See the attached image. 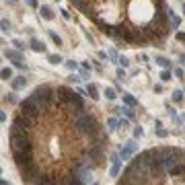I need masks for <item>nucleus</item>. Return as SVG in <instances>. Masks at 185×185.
<instances>
[{"mask_svg":"<svg viewBox=\"0 0 185 185\" xmlns=\"http://www.w3.org/2000/svg\"><path fill=\"white\" fill-rule=\"evenodd\" d=\"M74 128L78 132H82V134H91V136H95L97 132H99V123H97L89 113L78 111V115H76V119H74Z\"/></svg>","mask_w":185,"mask_h":185,"instance_id":"f257e3e1","label":"nucleus"},{"mask_svg":"<svg viewBox=\"0 0 185 185\" xmlns=\"http://www.w3.org/2000/svg\"><path fill=\"white\" fill-rule=\"evenodd\" d=\"M33 99H37V103L41 105V109L45 111L49 107V103L56 99V89H52L49 84H41V87H37V89L33 91Z\"/></svg>","mask_w":185,"mask_h":185,"instance_id":"f03ea898","label":"nucleus"},{"mask_svg":"<svg viewBox=\"0 0 185 185\" xmlns=\"http://www.w3.org/2000/svg\"><path fill=\"white\" fill-rule=\"evenodd\" d=\"M35 125V117L31 115H25V113H21V115L14 117L13 121V128H10V134H21V132H25L27 134L31 128Z\"/></svg>","mask_w":185,"mask_h":185,"instance_id":"7ed1b4c3","label":"nucleus"},{"mask_svg":"<svg viewBox=\"0 0 185 185\" xmlns=\"http://www.w3.org/2000/svg\"><path fill=\"white\" fill-rule=\"evenodd\" d=\"M41 105L37 103V99H33V97H27L25 101H21V113H25V115H31V117H37L39 115Z\"/></svg>","mask_w":185,"mask_h":185,"instance_id":"20e7f679","label":"nucleus"},{"mask_svg":"<svg viewBox=\"0 0 185 185\" xmlns=\"http://www.w3.org/2000/svg\"><path fill=\"white\" fill-rule=\"evenodd\" d=\"M10 146H13V150H31V142H29L25 132L10 134Z\"/></svg>","mask_w":185,"mask_h":185,"instance_id":"39448f33","label":"nucleus"},{"mask_svg":"<svg viewBox=\"0 0 185 185\" xmlns=\"http://www.w3.org/2000/svg\"><path fill=\"white\" fill-rule=\"evenodd\" d=\"M177 163H179V150H163V164L167 171L173 169Z\"/></svg>","mask_w":185,"mask_h":185,"instance_id":"423d86ee","label":"nucleus"},{"mask_svg":"<svg viewBox=\"0 0 185 185\" xmlns=\"http://www.w3.org/2000/svg\"><path fill=\"white\" fill-rule=\"evenodd\" d=\"M138 150V144H136V138H132L130 142L125 144V146H123L121 150H119V156L123 158V160H128V158L132 156V154H134V152Z\"/></svg>","mask_w":185,"mask_h":185,"instance_id":"0eeeda50","label":"nucleus"},{"mask_svg":"<svg viewBox=\"0 0 185 185\" xmlns=\"http://www.w3.org/2000/svg\"><path fill=\"white\" fill-rule=\"evenodd\" d=\"M72 93H74V91L68 89V87H58V89H56V99H58V101H70Z\"/></svg>","mask_w":185,"mask_h":185,"instance_id":"6e6552de","label":"nucleus"},{"mask_svg":"<svg viewBox=\"0 0 185 185\" xmlns=\"http://www.w3.org/2000/svg\"><path fill=\"white\" fill-rule=\"evenodd\" d=\"M121 160H123V158L119 156V154H113V156H111V177H117V175H119Z\"/></svg>","mask_w":185,"mask_h":185,"instance_id":"1a4fd4ad","label":"nucleus"},{"mask_svg":"<svg viewBox=\"0 0 185 185\" xmlns=\"http://www.w3.org/2000/svg\"><path fill=\"white\" fill-rule=\"evenodd\" d=\"M39 14H41V19H45V21H54V10L48 6V4H41L39 6Z\"/></svg>","mask_w":185,"mask_h":185,"instance_id":"9d476101","label":"nucleus"},{"mask_svg":"<svg viewBox=\"0 0 185 185\" xmlns=\"http://www.w3.org/2000/svg\"><path fill=\"white\" fill-rule=\"evenodd\" d=\"M25 84H27V78H25V76H17V78H13V80H10V87H13V91L25 89Z\"/></svg>","mask_w":185,"mask_h":185,"instance_id":"9b49d317","label":"nucleus"},{"mask_svg":"<svg viewBox=\"0 0 185 185\" xmlns=\"http://www.w3.org/2000/svg\"><path fill=\"white\" fill-rule=\"evenodd\" d=\"M31 48H33V52H37V54H45V43H43V41H39L37 37H33V39H31Z\"/></svg>","mask_w":185,"mask_h":185,"instance_id":"f8f14e48","label":"nucleus"},{"mask_svg":"<svg viewBox=\"0 0 185 185\" xmlns=\"http://www.w3.org/2000/svg\"><path fill=\"white\" fill-rule=\"evenodd\" d=\"M115 113H117V115H125V117H130V119H134V107H130V105H125V107H117Z\"/></svg>","mask_w":185,"mask_h":185,"instance_id":"ddd939ff","label":"nucleus"},{"mask_svg":"<svg viewBox=\"0 0 185 185\" xmlns=\"http://www.w3.org/2000/svg\"><path fill=\"white\" fill-rule=\"evenodd\" d=\"M160 66V68H167V70H171V66H173V62L169 60V58H164V56H156V60H154Z\"/></svg>","mask_w":185,"mask_h":185,"instance_id":"4468645a","label":"nucleus"},{"mask_svg":"<svg viewBox=\"0 0 185 185\" xmlns=\"http://www.w3.org/2000/svg\"><path fill=\"white\" fill-rule=\"evenodd\" d=\"M4 58H8V60H13V62L23 60V56H21L19 52H14V49H4Z\"/></svg>","mask_w":185,"mask_h":185,"instance_id":"2eb2a0df","label":"nucleus"},{"mask_svg":"<svg viewBox=\"0 0 185 185\" xmlns=\"http://www.w3.org/2000/svg\"><path fill=\"white\" fill-rule=\"evenodd\" d=\"M87 93H89V97L93 99V101H97V99H99V91H97L95 84H89V87H87Z\"/></svg>","mask_w":185,"mask_h":185,"instance_id":"dca6fc26","label":"nucleus"},{"mask_svg":"<svg viewBox=\"0 0 185 185\" xmlns=\"http://www.w3.org/2000/svg\"><path fill=\"white\" fill-rule=\"evenodd\" d=\"M48 62H49V64H54V66H58V64H62V62H64V58H62V56H58V54H49L48 56Z\"/></svg>","mask_w":185,"mask_h":185,"instance_id":"f3484780","label":"nucleus"},{"mask_svg":"<svg viewBox=\"0 0 185 185\" xmlns=\"http://www.w3.org/2000/svg\"><path fill=\"white\" fill-rule=\"evenodd\" d=\"M101 31L105 35H115V27H111V25H107V23H101Z\"/></svg>","mask_w":185,"mask_h":185,"instance_id":"a211bd4d","label":"nucleus"},{"mask_svg":"<svg viewBox=\"0 0 185 185\" xmlns=\"http://www.w3.org/2000/svg\"><path fill=\"white\" fill-rule=\"evenodd\" d=\"M179 23H181V19H179V17H175L173 13H169V25H171L173 29H177V27H179Z\"/></svg>","mask_w":185,"mask_h":185,"instance_id":"6ab92c4d","label":"nucleus"},{"mask_svg":"<svg viewBox=\"0 0 185 185\" xmlns=\"http://www.w3.org/2000/svg\"><path fill=\"white\" fill-rule=\"evenodd\" d=\"M117 125H119V121H117L115 117H111L109 121H107V132H109V134H111V132H115V130H117Z\"/></svg>","mask_w":185,"mask_h":185,"instance_id":"aec40b11","label":"nucleus"},{"mask_svg":"<svg viewBox=\"0 0 185 185\" xmlns=\"http://www.w3.org/2000/svg\"><path fill=\"white\" fill-rule=\"evenodd\" d=\"M0 76H2V80H13V70L10 68H2V72H0Z\"/></svg>","mask_w":185,"mask_h":185,"instance_id":"412c9836","label":"nucleus"},{"mask_svg":"<svg viewBox=\"0 0 185 185\" xmlns=\"http://www.w3.org/2000/svg\"><path fill=\"white\" fill-rule=\"evenodd\" d=\"M123 103H125V105H130V107H136V105H138L136 99H134L132 95H128V93H123Z\"/></svg>","mask_w":185,"mask_h":185,"instance_id":"4be33fe9","label":"nucleus"},{"mask_svg":"<svg viewBox=\"0 0 185 185\" xmlns=\"http://www.w3.org/2000/svg\"><path fill=\"white\" fill-rule=\"evenodd\" d=\"M105 97H107L109 101H113V99L117 97V91H115V89H111V87H107V89H105Z\"/></svg>","mask_w":185,"mask_h":185,"instance_id":"5701e85b","label":"nucleus"},{"mask_svg":"<svg viewBox=\"0 0 185 185\" xmlns=\"http://www.w3.org/2000/svg\"><path fill=\"white\" fill-rule=\"evenodd\" d=\"M49 39L54 41L56 45H62V39H60V35L56 33V31H49Z\"/></svg>","mask_w":185,"mask_h":185,"instance_id":"b1692460","label":"nucleus"},{"mask_svg":"<svg viewBox=\"0 0 185 185\" xmlns=\"http://www.w3.org/2000/svg\"><path fill=\"white\" fill-rule=\"evenodd\" d=\"M64 64H66V68L68 70H74V72L78 70V62H74V60H66Z\"/></svg>","mask_w":185,"mask_h":185,"instance_id":"393cba45","label":"nucleus"},{"mask_svg":"<svg viewBox=\"0 0 185 185\" xmlns=\"http://www.w3.org/2000/svg\"><path fill=\"white\" fill-rule=\"evenodd\" d=\"M171 70H167V68H164L163 70V74H160V80H163V82H169V80H171Z\"/></svg>","mask_w":185,"mask_h":185,"instance_id":"a878e982","label":"nucleus"},{"mask_svg":"<svg viewBox=\"0 0 185 185\" xmlns=\"http://www.w3.org/2000/svg\"><path fill=\"white\" fill-rule=\"evenodd\" d=\"M154 132H156V136H158V138H167V136H169V132L163 130L160 125H156V128H154Z\"/></svg>","mask_w":185,"mask_h":185,"instance_id":"bb28decb","label":"nucleus"},{"mask_svg":"<svg viewBox=\"0 0 185 185\" xmlns=\"http://www.w3.org/2000/svg\"><path fill=\"white\" fill-rule=\"evenodd\" d=\"M13 45L17 49H25V48H27V43H25V41H21V39H13Z\"/></svg>","mask_w":185,"mask_h":185,"instance_id":"cd10ccee","label":"nucleus"},{"mask_svg":"<svg viewBox=\"0 0 185 185\" xmlns=\"http://www.w3.org/2000/svg\"><path fill=\"white\" fill-rule=\"evenodd\" d=\"M117 64H119V66H123V68H128V66H130V60H128L125 56H119V60H117Z\"/></svg>","mask_w":185,"mask_h":185,"instance_id":"c85d7f7f","label":"nucleus"},{"mask_svg":"<svg viewBox=\"0 0 185 185\" xmlns=\"http://www.w3.org/2000/svg\"><path fill=\"white\" fill-rule=\"evenodd\" d=\"M173 101H175V103L183 101V93H181V91H175V93H173Z\"/></svg>","mask_w":185,"mask_h":185,"instance_id":"c756f323","label":"nucleus"},{"mask_svg":"<svg viewBox=\"0 0 185 185\" xmlns=\"http://www.w3.org/2000/svg\"><path fill=\"white\" fill-rule=\"evenodd\" d=\"M0 25H2V31H4V33H6V31H10V23H8L6 19H2V23H0Z\"/></svg>","mask_w":185,"mask_h":185,"instance_id":"7c9ffc66","label":"nucleus"},{"mask_svg":"<svg viewBox=\"0 0 185 185\" xmlns=\"http://www.w3.org/2000/svg\"><path fill=\"white\" fill-rule=\"evenodd\" d=\"M4 101H8V103H17V99H14L13 93H8V95H4Z\"/></svg>","mask_w":185,"mask_h":185,"instance_id":"2f4dec72","label":"nucleus"},{"mask_svg":"<svg viewBox=\"0 0 185 185\" xmlns=\"http://www.w3.org/2000/svg\"><path fill=\"white\" fill-rule=\"evenodd\" d=\"M142 134H144L142 128H134V138H142Z\"/></svg>","mask_w":185,"mask_h":185,"instance_id":"473e14b6","label":"nucleus"},{"mask_svg":"<svg viewBox=\"0 0 185 185\" xmlns=\"http://www.w3.org/2000/svg\"><path fill=\"white\" fill-rule=\"evenodd\" d=\"M128 125H130V117H128V119H121V121H119V128H128Z\"/></svg>","mask_w":185,"mask_h":185,"instance_id":"72a5a7b5","label":"nucleus"},{"mask_svg":"<svg viewBox=\"0 0 185 185\" xmlns=\"http://www.w3.org/2000/svg\"><path fill=\"white\" fill-rule=\"evenodd\" d=\"M68 80H70V82H78V80H80V76H76V74H70V76H68Z\"/></svg>","mask_w":185,"mask_h":185,"instance_id":"f704fd0d","label":"nucleus"},{"mask_svg":"<svg viewBox=\"0 0 185 185\" xmlns=\"http://www.w3.org/2000/svg\"><path fill=\"white\" fill-rule=\"evenodd\" d=\"M175 37H177V41H185V33H181V31H179Z\"/></svg>","mask_w":185,"mask_h":185,"instance_id":"c9c22d12","label":"nucleus"},{"mask_svg":"<svg viewBox=\"0 0 185 185\" xmlns=\"http://www.w3.org/2000/svg\"><path fill=\"white\" fill-rule=\"evenodd\" d=\"M117 78H125V72L121 68H117Z\"/></svg>","mask_w":185,"mask_h":185,"instance_id":"e433bc0d","label":"nucleus"},{"mask_svg":"<svg viewBox=\"0 0 185 185\" xmlns=\"http://www.w3.org/2000/svg\"><path fill=\"white\" fill-rule=\"evenodd\" d=\"M60 13H62V17H64V19H66V21L70 19V13H68V10H60Z\"/></svg>","mask_w":185,"mask_h":185,"instance_id":"4c0bfd02","label":"nucleus"},{"mask_svg":"<svg viewBox=\"0 0 185 185\" xmlns=\"http://www.w3.org/2000/svg\"><path fill=\"white\" fill-rule=\"evenodd\" d=\"M175 76H179V78H181V76H183V70H181V68H175Z\"/></svg>","mask_w":185,"mask_h":185,"instance_id":"58836bf2","label":"nucleus"},{"mask_svg":"<svg viewBox=\"0 0 185 185\" xmlns=\"http://www.w3.org/2000/svg\"><path fill=\"white\" fill-rule=\"evenodd\" d=\"M0 121H2V123L6 121V113H4V111H0Z\"/></svg>","mask_w":185,"mask_h":185,"instance_id":"ea45409f","label":"nucleus"},{"mask_svg":"<svg viewBox=\"0 0 185 185\" xmlns=\"http://www.w3.org/2000/svg\"><path fill=\"white\" fill-rule=\"evenodd\" d=\"M27 4H29V6H33V8H35V6H37V0H27Z\"/></svg>","mask_w":185,"mask_h":185,"instance_id":"a19ab883","label":"nucleus"},{"mask_svg":"<svg viewBox=\"0 0 185 185\" xmlns=\"http://www.w3.org/2000/svg\"><path fill=\"white\" fill-rule=\"evenodd\" d=\"M179 58H181V62H183V64H185V54H181V56H179Z\"/></svg>","mask_w":185,"mask_h":185,"instance_id":"79ce46f5","label":"nucleus"},{"mask_svg":"<svg viewBox=\"0 0 185 185\" xmlns=\"http://www.w3.org/2000/svg\"><path fill=\"white\" fill-rule=\"evenodd\" d=\"M8 2H13V4H14V2H19V0H8Z\"/></svg>","mask_w":185,"mask_h":185,"instance_id":"37998d69","label":"nucleus"},{"mask_svg":"<svg viewBox=\"0 0 185 185\" xmlns=\"http://www.w3.org/2000/svg\"><path fill=\"white\" fill-rule=\"evenodd\" d=\"M183 14H185V2H183Z\"/></svg>","mask_w":185,"mask_h":185,"instance_id":"c03bdc74","label":"nucleus"},{"mask_svg":"<svg viewBox=\"0 0 185 185\" xmlns=\"http://www.w3.org/2000/svg\"><path fill=\"white\" fill-rule=\"evenodd\" d=\"M183 173H185V164H183Z\"/></svg>","mask_w":185,"mask_h":185,"instance_id":"a18cd8bd","label":"nucleus"},{"mask_svg":"<svg viewBox=\"0 0 185 185\" xmlns=\"http://www.w3.org/2000/svg\"><path fill=\"white\" fill-rule=\"evenodd\" d=\"M58 2H60V0H58Z\"/></svg>","mask_w":185,"mask_h":185,"instance_id":"49530a36","label":"nucleus"}]
</instances>
